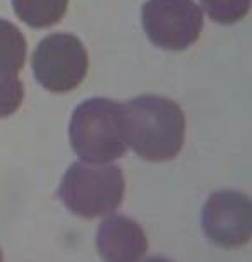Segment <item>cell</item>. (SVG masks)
Returning a JSON list of instances; mask_svg holds the SVG:
<instances>
[{"mask_svg":"<svg viewBox=\"0 0 252 262\" xmlns=\"http://www.w3.org/2000/svg\"><path fill=\"white\" fill-rule=\"evenodd\" d=\"M123 125L127 146L141 160L172 161L185 144V113L170 98L141 95L123 103Z\"/></svg>","mask_w":252,"mask_h":262,"instance_id":"obj_1","label":"cell"},{"mask_svg":"<svg viewBox=\"0 0 252 262\" xmlns=\"http://www.w3.org/2000/svg\"><path fill=\"white\" fill-rule=\"evenodd\" d=\"M202 14L221 26L240 23L249 14L252 0H199Z\"/></svg>","mask_w":252,"mask_h":262,"instance_id":"obj_10","label":"cell"},{"mask_svg":"<svg viewBox=\"0 0 252 262\" xmlns=\"http://www.w3.org/2000/svg\"><path fill=\"white\" fill-rule=\"evenodd\" d=\"M72 149L88 163H113L125 155L123 105L108 98H90L74 110L69 123Z\"/></svg>","mask_w":252,"mask_h":262,"instance_id":"obj_2","label":"cell"},{"mask_svg":"<svg viewBox=\"0 0 252 262\" xmlns=\"http://www.w3.org/2000/svg\"><path fill=\"white\" fill-rule=\"evenodd\" d=\"M26 62V39L12 23L0 19V72L17 74Z\"/></svg>","mask_w":252,"mask_h":262,"instance_id":"obj_9","label":"cell"},{"mask_svg":"<svg viewBox=\"0 0 252 262\" xmlns=\"http://www.w3.org/2000/svg\"><path fill=\"white\" fill-rule=\"evenodd\" d=\"M141 21L148 39L156 48L182 52L199 39L204 14L196 0H146Z\"/></svg>","mask_w":252,"mask_h":262,"instance_id":"obj_4","label":"cell"},{"mask_svg":"<svg viewBox=\"0 0 252 262\" xmlns=\"http://www.w3.org/2000/svg\"><path fill=\"white\" fill-rule=\"evenodd\" d=\"M141 262H174V260L166 259V257H148V259H142Z\"/></svg>","mask_w":252,"mask_h":262,"instance_id":"obj_12","label":"cell"},{"mask_svg":"<svg viewBox=\"0 0 252 262\" xmlns=\"http://www.w3.org/2000/svg\"><path fill=\"white\" fill-rule=\"evenodd\" d=\"M96 249L105 262H141L148 238L137 221L113 212L98 226Z\"/></svg>","mask_w":252,"mask_h":262,"instance_id":"obj_7","label":"cell"},{"mask_svg":"<svg viewBox=\"0 0 252 262\" xmlns=\"http://www.w3.org/2000/svg\"><path fill=\"white\" fill-rule=\"evenodd\" d=\"M24 100V86L17 74L0 72V118H7L19 110Z\"/></svg>","mask_w":252,"mask_h":262,"instance_id":"obj_11","label":"cell"},{"mask_svg":"<svg viewBox=\"0 0 252 262\" xmlns=\"http://www.w3.org/2000/svg\"><path fill=\"white\" fill-rule=\"evenodd\" d=\"M125 179L115 163L76 161L67 168L58 187V199L72 214L84 220L107 217L120 207Z\"/></svg>","mask_w":252,"mask_h":262,"instance_id":"obj_3","label":"cell"},{"mask_svg":"<svg viewBox=\"0 0 252 262\" xmlns=\"http://www.w3.org/2000/svg\"><path fill=\"white\" fill-rule=\"evenodd\" d=\"M0 262H4V259H2V252H0Z\"/></svg>","mask_w":252,"mask_h":262,"instance_id":"obj_13","label":"cell"},{"mask_svg":"<svg viewBox=\"0 0 252 262\" xmlns=\"http://www.w3.org/2000/svg\"><path fill=\"white\" fill-rule=\"evenodd\" d=\"M201 225L211 244L240 249L252 240V197L235 189H221L206 199Z\"/></svg>","mask_w":252,"mask_h":262,"instance_id":"obj_6","label":"cell"},{"mask_svg":"<svg viewBox=\"0 0 252 262\" xmlns=\"http://www.w3.org/2000/svg\"><path fill=\"white\" fill-rule=\"evenodd\" d=\"M69 0H12L14 12L24 24L36 29L50 28L66 16Z\"/></svg>","mask_w":252,"mask_h":262,"instance_id":"obj_8","label":"cell"},{"mask_svg":"<svg viewBox=\"0 0 252 262\" xmlns=\"http://www.w3.org/2000/svg\"><path fill=\"white\" fill-rule=\"evenodd\" d=\"M31 66L36 81L47 91L69 93L86 77L88 52L74 34H50L38 43Z\"/></svg>","mask_w":252,"mask_h":262,"instance_id":"obj_5","label":"cell"}]
</instances>
